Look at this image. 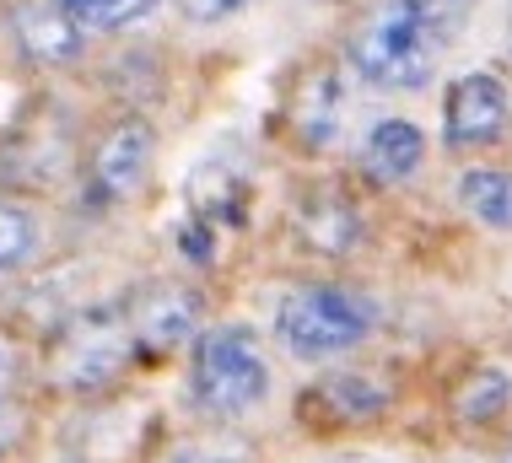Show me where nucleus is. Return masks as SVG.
Returning <instances> with one entry per match:
<instances>
[{"instance_id":"nucleus-1","label":"nucleus","mask_w":512,"mask_h":463,"mask_svg":"<svg viewBox=\"0 0 512 463\" xmlns=\"http://www.w3.org/2000/svg\"><path fill=\"white\" fill-rule=\"evenodd\" d=\"M480 0H372L345 27L340 60L372 92H426L459 33L475 22Z\"/></svg>"},{"instance_id":"nucleus-2","label":"nucleus","mask_w":512,"mask_h":463,"mask_svg":"<svg viewBox=\"0 0 512 463\" xmlns=\"http://www.w3.org/2000/svg\"><path fill=\"white\" fill-rule=\"evenodd\" d=\"M141 367V345L124 324L119 297L81 302L33 340V388H44L60 404H81V410L124 394V383Z\"/></svg>"},{"instance_id":"nucleus-3","label":"nucleus","mask_w":512,"mask_h":463,"mask_svg":"<svg viewBox=\"0 0 512 463\" xmlns=\"http://www.w3.org/2000/svg\"><path fill=\"white\" fill-rule=\"evenodd\" d=\"M383 329V307L367 286L340 275H308L286 280L270 307V340L297 367H329L372 345Z\"/></svg>"},{"instance_id":"nucleus-4","label":"nucleus","mask_w":512,"mask_h":463,"mask_svg":"<svg viewBox=\"0 0 512 463\" xmlns=\"http://www.w3.org/2000/svg\"><path fill=\"white\" fill-rule=\"evenodd\" d=\"M275 394L265 334L243 318H211L184 350V399L205 426H243Z\"/></svg>"},{"instance_id":"nucleus-5","label":"nucleus","mask_w":512,"mask_h":463,"mask_svg":"<svg viewBox=\"0 0 512 463\" xmlns=\"http://www.w3.org/2000/svg\"><path fill=\"white\" fill-rule=\"evenodd\" d=\"M151 173H157V124L146 119V108H114L81 140L76 205H87V216H114L141 200Z\"/></svg>"},{"instance_id":"nucleus-6","label":"nucleus","mask_w":512,"mask_h":463,"mask_svg":"<svg viewBox=\"0 0 512 463\" xmlns=\"http://www.w3.org/2000/svg\"><path fill=\"white\" fill-rule=\"evenodd\" d=\"M114 297L124 307V324H130L135 345H141L146 367L184 356L189 340L211 324L205 291L184 275H141V280H130V286H119Z\"/></svg>"},{"instance_id":"nucleus-7","label":"nucleus","mask_w":512,"mask_h":463,"mask_svg":"<svg viewBox=\"0 0 512 463\" xmlns=\"http://www.w3.org/2000/svg\"><path fill=\"white\" fill-rule=\"evenodd\" d=\"M286 237L318 264H345L367 248V210L345 178H308L286 205Z\"/></svg>"},{"instance_id":"nucleus-8","label":"nucleus","mask_w":512,"mask_h":463,"mask_svg":"<svg viewBox=\"0 0 512 463\" xmlns=\"http://www.w3.org/2000/svg\"><path fill=\"white\" fill-rule=\"evenodd\" d=\"M399 404V383L378 367H356L351 356L329 361L308 388L297 394L292 415L308 431H356V426H383Z\"/></svg>"},{"instance_id":"nucleus-9","label":"nucleus","mask_w":512,"mask_h":463,"mask_svg":"<svg viewBox=\"0 0 512 463\" xmlns=\"http://www.w3.org/2000/svg\"><path fill=\"white\" fill-rule=\"evenodd\" d=\"M81 140H87V130L71 114L38 108L0 146V184L17 189V194H49L60 184H76Z\"/></svg>"},{"instance_id":"nucleus-10","label":"nucleus","mask_w":512,"mask_h":463,"mask_svg":"<svg viewBox=\"0 0 512 463\" xmlns=\"http://www.w3.org/2000/svg\"><path fill=\"white\" fill-rule=\"evenodd\" d=\"M351 70L345 60H308L292 70V81H286V135H292V146H302L308 157H329V151L345 140L351 130Z\"/></svg>"},{"instance_id":"nucleus-11","label":"nucleus","mask_w":512,"mask_h":463,"mask_svg":"<svg viewBox=\"0 0 512 463\" xmlns=\"http://www.w3.org/2000/svg\"><path fill=\"white\" fill-rule=\"evenodd\" d=\"M6 38L33 70H81L92 54V33L60 0H17L6 11Z\"/></svg>"},{"instance_id":"nucleus-12","label":"nucleus","mask_w":512,"mask_h":463,"mask_svg":"<svg viewBox=\"0 0 512 463\" xmlns=\"http://www.w3.org/2000/svg\"><path fill=\"white\" fill-rule=\"evenodd\" d=\"M512 124V97L502 76L491 70H469L442 97V146L469 157V151H491Z\"/></svg>"},{"instance_id":"nucleus-13","label":"nucleus","mask_w":512,"mask_h":463,"mask_svg":"<svg viewBox=\"0 0 512 463\" xmlns=\"http://www.w3.org/2000/svg\"><path fill=\"white\" fill-rule=\"evenodd\" d=\"M184 200L195 216L216 221V227H243L248 200H254V167H248V157L232 140H221V146H211L195 167H189Z\"/></svg>"},{"instance_id":"nucleus-14","label":"nucleus","mask_w":512,"mask_h":463,"mask_svg":"<svg viewBox=\"0 0 512 463\" xmlns=\"http://www.w3.org/2000/svg\"><path fill=\"white\" fill-rule=\"evenodd\" d=\"M426 162V135L410 119H372L367 135L356 140V173L372 189H399L421 173Z\"/></svg>"},{"instance_id":"nucleus-15","label":"nucleus","mask_w":512,"mask_h":463,"mask_svg":"<svg viewBox=\"0 0 512 463\" xmlns=\"http://www.w3.org/2000/svg\"><path fill=\"white\" fill-rule=\"evenodd\" d=\"M49 254V221L33 205V194H17L0 184V280L33 270Z\"/></svg>"},{"instance_id":"nucleus-16","label":"nucleus","mask_w":512,"mask_h":463,"mask_svg":"<svg viewBox=\"0 0 512 463\" xmlns=\"http://www.w3.org/2000/svg\"><path fill=\"white\" fill-rule=\"evenodd\" d=\"M453 200L480 227L512 232V167H464L453 178Z\"/></svg>"},{"instance_id":"nucleus-17","label":"nucleus","mask_w":512,"mask_h":463,"mask_svg":"<svg viewBox=\"0 0 512 463\" xmlns=\"http://www.w3.org/2000/svg\"><path fill=\"white\" fill-rule=\"evenodd\" d=\"M151 463H265V453L238 426H205L200 420V431H184V437L162 442Z\"/></svg>"},{"instance_id":"nucleus-18","label":"nucleus","mask_w":512,"mask_h":463,"mask_svg":"<svg viewBox=\"0 0 512 463\" xmlns=\"http://www.w3.org/2000/svg\"><path fill=\"white\" fill-rule=\"evenodd\" d=\"M512 410V372L507 367H475L453 388V420L459 426H491Z\"/></svg>"},{"instance_id":"nucleus-19","label":"nucleus","mask_w":512,"mask_h":463,"mask_svg":"<svg viewBox=\"0 0 512 463\" xmlns=\"http://www.w3.org/2000/svg\"><path fill=\"white\" fill-rule=\"evenodd\" d=\"M60 6L71 11L92 38H103V33H124V27L146 22L162 0H60Z\"/></svg>"},{"instance_id":"nucleus-20","label":"nucleus","mask_w":512,"mask_h":463,"mask_svg":"<svg viewBox=\"0 0 512 463\" xmlns=\"http://www.w3.org/2000/svg\"><path fill=\"white\" fill-rule=\"evenodd\" d=\"M33 388L27 394H6L0 399V463H17L27 447H33Z\"/></svg>"},{"instance_id":"nucleus-21","label":"nucleus","mask_w":512,"mask_h":463,"mask_svg":"<svg viewBox=\"0 0 512 463\" xmlns=\"http://www.w3.org/2000/svg\"><path fill=\"white\" fill-rule=\"evenodd\" d=\"M33 388V340L17 324H0V399Z\"/></svg>"},{"instance_id":"nucleus-22","label":"nucleus","mask_w":512,"mask_h":463,"mask_svg":"<svg viewBox=\"0 0 512 463\" xmlns=\"http://www.w3.org/2000/svg\"><path fill=\"white\" fill-rule=\"evenodd\" d=\"M216 237H221L216 221H205V216H195V210H184V221H178V254H184V264L211 270V264H216Z\"/></svg>"},{"instance_id":"nucleus-23","label":"nucleus","mask_w":512,"mask_h":463,"mask_svg":"<svg viewBox=\"0 0 512 463\" xmlns=\"http://www.w3.org/2000/svg\"><path fill=\"white\" fill-rule=\"evenodd\" d=\"M168 6H173L184 22H195V27H221V22L243 17L254 0H168Z\"/></svg>"},{"instance_id":"nucleus-24","label":"nucleus","mask_w":512,"mask_h":463,"mask_svg":"<svg viewBox=\"0 0 512 463\" xmlns=\"http://www.w3.org/2000/svg\"><path fill=\"white\" fill-rule=\"evenodd\" d=\"M324 463H383V458H367V453H335V458H324Z\"/></svg>"},{"instance_id":"nucleus-25","label":"nucleus","mask_w":512,"mask_h":463,"mask_svg":"<svg viewBox=\"0 0 512 463\" xmlns=\"http://www.w3.org/2000/svg\"><path fill=\"white\" fill-rule=\"evenodd\" d=\"M54 463H98V458H92V453H60Z\"/></svg>"},{"instance_id":"nucleus-26","label":"nucleus","mask_w":512,"mask_h":463,"mask_svg":"<svg viewBox=\"0 0 512 463\" xmlns=\"http://www.w3.org/2000/svg\"><path fill=\"white\" fill-rule=\"evenodd\" d=\"M507 33H512V11H507Z\"/></svg>"},{"instance_id":"nucleus-27","label":"nucleus","mask_w":512,"mask_h":463,"mask_svg":"<svg viewBox=\"0 0 512 463\" xmlns=\"http://www.w3.org/2000/svg\"><path fill=\"white\" fill-rule=\"evenodd\" d=\"M502 463H512V447H507V458H502Z\"/></svg>"}]
</instances>
